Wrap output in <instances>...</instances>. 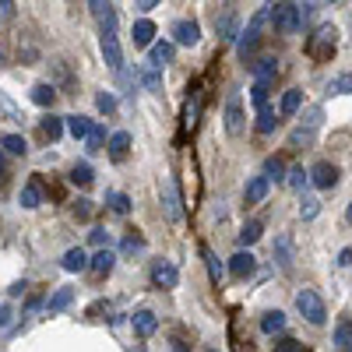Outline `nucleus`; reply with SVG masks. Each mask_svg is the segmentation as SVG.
<instances>
[{
	"mask_svg": "<svg viewBox=\"0 0 352 352\" xmlns=\"http://www.w3.org/2000/svg\"><path fill=\"white\" fill-rule=\"evenodd\" d=\"M335 46H338V28H335L331 21H324V25L314 28V39L307 43V53L317 56V60H331Z\"/></svg>",
	"mask_w": 352,
	"mask_h": 352,
	"instance_id": "1",
	"label": "nucleus"
},
{
	"mask_svg": "<svg viewBox=\"0 0 352 352\" xmlns=\"http://www.w3.org/2000/svg\"><path fill=\"white\" fill-rule=\"evenodd\" d=\"M296 310L303 314V320H310L314 328H324V324H328L324 300H320L314 289H300V292H296Z\"/></svg>",
	"mask_w": 352,
	"mask_h": 352,
	"instance_id": "2",
	"label": "nucleus"
},
{
	"mask_svg": "<svg viewBox=\"0 0 352 352\" xmlns=\"http://www.w3.org/2000/svg\"><path fill=\"white\" fill-rule=\"evenodd\" d=\"M268 11H272V4H268V8H261V11L250 18L247 32H243V36H236V53H240V60H243V64L257 53V43H261V25H264V18H268Z\"/></svg>",
	"mask_w": 352,
	"mask_h": 352,
	"instance_id": "3",
	"label": "nucleus"
},
{
	"mask_svg": "<svg viewBox=\"0 0 352 352\" xmlns=\"http://www.w3.org/2000/svg\"><path fill=\"white\" fill-rule=\"evenodd\" d=\"M159 197H162V212L169 222H180L184 219V201H180V190H176V180L166 176L162 187H159Z\"/></svg>",
	"mask_w": 352,
	"mask_h": 352,
	"instance_id": "4",
	"label": "nucleus"
},
{
	"mask_svg": "<svg viewBox=\"0 0 352 352\" xmlns=\"http://www.w3.org/2000/svg\"><path fill=\"white\" fill-rule=\"evenodd\" d=\"M275 32H300V4H275L268 11Z\"/></svg>",
	"mask_w": 352,
	"mask_h": 352,
	"instance_id": "5",
	"label": "nucleus"
},
{
	"mask_svg": "<svg viewBox=\"0 0 352 352\" xmlns=\"http://www.w3.org/2000/svg\"><path fill=\"white\" fill-rule=\"evenodd\" d=\"M338 166H331V162H317L314 169H307V180L317 187V190H335L338 187Z\"/></svg>",
	"mask_w": 352,
	"mask_h": 352,
	"instance_id": "6",
	"label": "nucleus"
},
{
	"mask_svg": "<svg viewBox=\"0 0 352 352\" xmlns=\"http://www.w3.org/2000/svg\"><path fill=\"white\" fill-rule=\"evenodd\" d=\"M169 36H173V46H197L201 43V25L190 21V18H180V21H173Z\"/></svg>",
	"mask_w": 352,
	"mask_h": 352,
	"instance_id": "7",
	"label": "nucleus"
},
{
	"mask_svg": "<svg viewBox=\"0 0 352 352\" xmlns=\"http://www.w3.org/2000/svg\"><path fill=\"white\" fill-rule=\"evenodd\" d=\"M236 25H240L236 8H222V11L215 14V36H219L222 43H236Z\"/></svg>",
	"mask_w": 352,
	"mask_h": 352,
	"instance_id": "8",
	"label": "nucleus"
},
{
	"mask_svg": "<svg viewBox=\"0 0 352 352\" xmlns=\"http://www.w3.org/2000/svg\"><path fill=\"white\" fill-rule=\"evenodd\" d=\"M152 282L159 289H176V285H180V272H176L173 261H155L152 264Z\"/></svg>",
	"mask_w": 352,
	"mask_h": 352,
	"instance_id": "9",
	"label": "nucleus"
},
{
	"mask_svg": "<svg viewBox=\"0 0 352 352\" xmlns=\"http://www.w3.org/2000/svg\"><path fill=\"white\" fill-rule=\"evenodd\" d=\"M131 328H134V335L148 338V335H155V331H159V317H155L148 307H141V310H134V314H131Z\"/></svg>",
	"mask_w": 352,
	"mask_h": 352,
	"instance_id": "10",
	"label": "nucleus"
},
{
	"mask_svg": "<svg viewBox=\"0 0 352 352\" xmlns=\"http://www.w3.org/2000/svg\"><path fill=\"white\" fill-rule=\"evenodd\" d=\"M229 275H236V278H250L254 272H257V261H254V254L250 250H236L229 257V268H226Z\"/></svg>",
	"mask_w": 352,
	"mask_h": 352,
	"instance_id": "11",
	"label": "nucleus"
},
{
	"mask_svg": "<svg viewBox=\"0 0 352 352\" xmlns=\"http://www.w3.org/2000/svg\"><path fill=\"white\" fill-rule=\"evenodd\" d=\"M226 131H229V138H240V134H243V109H240V96H229V102H226Z\"/></svg>",
	"mask_w": 352,
	"mask_h": 352,
	"instance_id": "12",
	"label": "nucleus"
},
{
	"mask_svg": "<svg viewBox=\"0 0 352 352\" xmlns=\"http://www.w3.org/2000/svg\"><path fill=\"white\" fill-rule=\"evenodd\" d=\"M99 46H102V56H106V67L124 71V50H120V39H116V36H102Z\"/></svg>",
	"mask_w": 352,
	"mask_h": 352,
	"instance_id": "13",
	"label": "nucleus"
},
{
	"mask_svg": "<svg viewBox=\"0 0 352 352\" xmlns=\"http://www.w3.org/2000/svg\"><path fill=\"white\" fill-rule=\"evenodd\" d=\"M275 74H278V56L264 53L261 60L254 64V78H257V85H272V81H275Z\"/></svg>",
	"mask_w": 352,
	"mask_h": 352,
	"instance_id": "14",
	"label": "nucleus"
},
{
	"mask_svg": "<svg viewBox=\"0 0 352 352\" xmlns=\"http://www.w3.org/2000/svg\"><path fill=\"white\" fill-rule=\"evenodd\" d=\"M173 53H176V46H173L169 39H162V43H152V46H148V67L162 71V64H169V60H173Z\"/></svg>",
	"mask_w": 352,
	"mask_h": 352,
	"instance_id": "15",
	"label": "nucleus"
},
{
	"mask_svg": "<svg viewBox=\"0 0 352 352\" xmlns=\"http://www.w3.org/2000/svg\"><path fill=\"white\" fill-rule=\"evenodd\" d=\"M113 264H116V254H113V250H99L96 257H88V272L99 275V278H106V275L113 272Z\"/></svg>",
	"mask_w": 352,
	"mask_h": 352,
	"instance_id": "16",
	"label": "nucleus"
},
{
	"mask_svg": "<svg viewBox=\"0 0 352 352\" xmlns=\"http://www.w3.org/2000/svg\"><path fill=\"white\" fill-rule=\"evenodd\" d=\"M131 39H134V46H152L155 43V25L148 18H138L134 28H131Z\"/></svg>",
	"mask_w": 352,
	"mask_h": 352,
	"instance_id": "17",
	"label": "nucleus"
},
{
	"mask_svg": "<svg viewBox=\"0 0 352 352\" xmlns=\"http://www.w3.org/2000/svg\"><path fill=\"white\" fill-rule=\"evenodd\" d=\"M127 152H131V134H127V131L109 134V159H113V162H124Z\"/></svg>",
	"mask_w": 352,
	"mask_h": 352,
	"instance_id": "18",
	"label": "nucleus"
},
{
	"mask_svg": "<svg viewBox=\"0 0 352 352\" xmlns=\"http://www.w3.org/2000/svg\"><path fill=\"white\" fill-rule=\"evenodd\" d=\"M39 201H43V190H39V180L32 176V180H28L25 187H21V194H18V204L25 212H32V208H39Z\"/></svg>",
	"mask_w": 352,
	"mask_h": 352,
	"instance_id": "19",
	"label": "nucleus"
},
{
	"mask_svg": "<svg viewBox=\"0 0 352 352\" xmlns=\"http://www.w3.org/2000/svg\"><path fill=\"white\" fill-rule=\"evenodd\" d=\"M92 14L102 25V36H116V8L113 4H92Z\"/></svg>",
	"mask_w": 352,
	"mask_h": 352,
	"instance_id": "20",
	"label": "nucleus"
},
{
	"mask_svg": "<svg viewBox=\"0 0 352 352\" xmlns=\"http://www.w3.org/2000/svg\"><path fill=\"white\" fill-rule=\"evenodd\" d=\"M64 131L74 138V141H85L88 138V131H92V120H88V116H64Z\"/></svg>",
	"mask_w": 352,
	"mask_h": 352,
	"instance_id": "21",
	"label": "nucleus"
},
{
	"mask_svg": "<svg viewBox=\"0 0 352 352\" xmlns=\"http://www.w3.org/2000/svg\"><path fill=\"white\" fill-rule=\"evenodd\" d=\"M268 180H264V176H254V180H247V187H243V201L247 204H257V201H264L268 197Z\"/></svg>",
	"mask_w": 352,
	"mask_h": 352,
	"instance_id": "22",
	"label": "nucleus"
},
{
	"mask_svg": "<svg viewBox=\"0 0 352 352\" xmlns=\"http://www.w3.org/2000/svg\"><path fill=\"white\" fill-rule=\"evenodd\" d=\"M71 300H74V289H71V285L56 289L53 296L46 300V314H60V310H67V307H71Z\"/></svg>",
	"mask_w": 352,
	"mask_h": 352,
	"instance_id": "23",
	"label": "nucleus"
},
{
	"mask_svg": "<svg viewBox=\"0 0 352 352\" xmlns=\"http://www.w3.org/2000/svg\"><path fill=\"white\" fill-rule=\"evenodd\" d=\"M261 331L264 335H282L285 331V314L282 310H268L261 317Z\"/></svg>",
	"mask_w": 352,
	"mask_h": 352,
	"instance_id": "24",
	"label": "nucleus"
},
{
	"mask_svg": "<svg viewBox=\"0 0 352 352\" xmlns=\"http://www.w3.org/2000/svg\"><path fill=\"white\" fill-rule=\"evenodd\" d=\"M60 264H64V272H85V268H88V254H85L81 247H71V250L60 257Z\"/></svg>",
	"mask_w": 352,
	"mask_h": 352,
	"instance_id": "25",
	"label": "nucleus"
},
{
	"mask_svg": "<svg viewBox=\"0 0 352 352\" xmlns=\"http://www.w3.org/2000/svg\"><path fill=\"white\" fill-rule=\"evenodd\" d=\"M257 134H275V127H278V113L272 109V106H264V109H257Z\"/></svg>",
	"mask_w": 352,
	"mask_h": 352,
	"instance_id": "26",
	"label": "nucleus"
},
{
	"mask_svg": "<svg viewBox=\"0 0 352 352\" xmlns=\"http://www.w3.org/2000/svg\"><path fill=\"white\" fill-rule=\"evenodd\" d=\"M92 180H96V173H92L88 162H74L71 166V184L74 187H92Z\"/></svg>",
	"mask_w": 352,
	"mask_h": 352,
	"instance_id": "27",
	"label": "nucleus"
},
{
	"mask_svg": "<svg viewBox=\"0 0 352 352\" xmlns=\"http://www.w3.org/2000/svg\"><path fill=\"white\" fill-rule=\"evenodd\" d=\"M0 148H4V155L11 152V155H25L28 152V141L21 138V134H4L0 138Z\"/></svg>",
	"mask_w": 352,
	"mask_h": 352,
	"instance_id": "28",
	"label": "nucleus"
},
{
	"mask_svg": "<svg viewBox=\"0 0 352 352\" xmlns=\"http://www.w3.org/2000/svg\"><path fill=\"white\" fill-rule=\"evenodd\" d=\"M261 232H264V226H261L257 219H250V222H243V229H240V236H236V240H240L243 247H254V243L261 240Z\"/></svg>",
	"mask_w": 352,
	"mask_h": 352,
	"instance_id": "29",
	"label": "nucleus"
},
{
	"mask_svg": "<svg viewBox=\"0 0 352 352\" xmlns=\"http://www.w3.org/2000/svg\"><path fill=\"white\" fill-rule=\"evenodd\" d=\"M106 208H113L116 215H127L131 212V197L120 190H106Z\"/></svg>",
	"mask_w": 352,
	"mask_h": 352,
	"instance_id": "30",
	"label": "nucleus"
},
{
	"mask_svg": "<svg viewBox=\"0 0 352 352\" xmlns=\"http://www.w3.org/2000/svg\"><path fill=\"white\" fill-rule=\"evenodd\" d=\"M335 349L352 352V320H338V328H335Z\"/></svg>",
	"mask_w": 352,
	"mask_h": 352,
	"instance_id": "31",
	"label": "nucleus"
},
{
	"mask_svg": "<svg viewBox=\"0 0 352 352\" xmlns=\"http://www.w3.org/2000/svg\"><path fill=\"white\" fill-rule=\"evenodd\" d=\"M53 99H56V88L53 85H46V81L32 85V102L36 106H53Z\"/></svg>",
	"mask_w": 352,
	"mask_h": 352,
	"instance_id": "32",
	"label": "nucleus"
},
{
	"mask_svg": "<svg viewBox=\"0 0 352 352\" xmlns=\"http://www.w3.org/2000/svg\"><path fill=\"white\" fill-rule=\"evenodd\" d=\"M39 131L46 134V141H56V138H60V134H64V116H53V113H50V116H46V120L39 124Z\"/></svg>",
	"mask_w": 352,
	"mask_h": 352,
	"instance_id": "33",
	"label": "nucleus"
},
{
	"mask_svg": "<svg viewBox=\"0 0 352 352\" xmlns=\"http://www.w3.org/2000/svg\"><path fill=\"white\" fill-rule=\"evenodd\" d=\"M141 85L148 88V92H162V71H155V67L144 64V67H141Z\"/></svg>",
	"mask_w": 352,
	"mask_h": 352,
	"instance_id": "34",
	"label": "nucleus"
},
{
	"mask_svg": "<svg viewBox=\"0 0 352 352\" xmlns=\"http://www.w3.org/2000/svg\"><path fill=\"white\" fill-rule=\"evenodd\" d=\"M300 106H303V92L300 88H289V92L282 96V113L292 116V113H300Z\"/></svg>",
	"mask_w": 352,
	"mask_h": 352,
	"instance_id": "35",
	"label": "nucleus"
},
{
	"mask_svg": "<svg viewBox=\"0 0 352 352\" xmlns=\"http://www.w3.org/2000/svg\"><path fill=\"white\" fill-rule=\"evenodd\" d=\"M275 261L282 264V268H292V243H289V236L275 240Z\"/></svg>",
	"mask_w": 352,
	"mask_h": 352,
	"instance_id": "36",
	"label": "nucleus"
},
{
	"mask_svg": "<svg viewBox=\"0 0 352 352\" xmlns=\"http://www.w3.org/2000/svg\"><path fill=\"white\" fill-rule=\"evenodd\" d=\"M317 212H320V201H317L314 194H303V197H300V219L310 222V219H317Z\"/></svg>",
	"mask_w": 352,
	"mask_h": 352,
	"instance_id": "37",
	"label": "nucleus"
},
{
	"mask_svg": "<svg viewBox=\"0 0 352 352\" xmlns=\"http://www.w3.org/2000/svg\"><path fill=\"white\" fill-rule=\"evenodd\" d=\"M285 184H289L292 190H307V184H310V180H307V169H303V166H292V169L285 173Z\"/></svg>",
	"mask_w": 352,
	"mask_h": 352,
	"instance_id": "38",
	"label": "nucleus"
},
{
	"mask_svg": "<svg viewBox=\"0 0 352 352\" xmlns=\"http://www.w3.org/2000/svg\"><path fill=\"white\" fill-rule=\"evenodd\" d=\"M352 92V74H338L328 81V96H349Z\"/></svg>",
	"mask_w": 352,
	"mask_h": 352,
	"instance_id": "39",
	"label": "nucleus"
},
{
	"mask_svg": "<svg viewBox=\"0 0 352 352\" xmlns=\"http://www.w3.org/2000/svg\"><path fill=\"white\" fill-rule=\"evenodd\" d=\"M85 144H88V152H99L102 144H106V127H102V124H92V131H88Z\"/></svg>",
	"mask_w": 352,
	"mask_h": 352,
	"instance_id": "40",
	"label": "nucleus"
},
{
	"mask_svg": "<svg viewBox=\"0 0 352 352\" xmlns=\"http://www.w3.org/2000/svg\"><path fill=\"white\" fill-rule=\"evenodd\" d=\"M201 257H204V264H208V275H212V278L219 282V278L226 275V264H222V261H219V257H215V254H212L208 247H204V250H201Z\"/></svg>",
	"mask_w": 352,
	"mask_h": 352,
	"instance_id": "41",
	"label": "nucleus"
},
{
	"mask_svg": "<svg viewBox=\"0 0 352 352\" xmlns=\"http://www.w3.org/2000/svg\"><path fill=\"white\" fill-rule=\"evenodd\" d=\"M268 92H272V85H257V81H254V88H250V106H254V109H264V106H268Z\"/></svg>",
	"mask_w": 352,
	"mask_h": 352,
	"instance_id": "42",
	"label": "nucleus"
},
{
	"mask_svg": "<svg viewBox=\"0 0 352 352\" xmlns=\"http://www.w3.org/2000/svg\"><path fill=\"white\" fill-rule=\"evenodd\" d=\"M261 176H264L268 184H272V180H285V166H282V159H268V162H264V173H261Z\"/></svg>",
	"mask_w": 352,
	"mask_h": 352,
	"instance_id": "43",
	"label": "nucleus"
},
{
	"mask_svg": "<svg viewBox=\"0 0 352 352\" xmlns=\"http://www.w3.org/2000/svg\"><path fill=\"white\" fill-rule=\"evenodd\" d=\"M141 250H144L141 232H127V236H124V254H141Z\"/></svg>",
	"mask_w": 352,
	"mask_h": 352,
	"instance_id": "44",
	"label": "nucleus"
},
{
	"mask_svg": "<svg viewBox=\"0 0 352 352\" xmlns=\"http://www.w3.org/2000/svg\"><path fill=\"white\" fill-rule=\"evenodd\" d=\"M96 106H99V113H116V96L113 92H99L96 96Z\"/></svg>",
	"mask_w": 352,
	"mask_h": 352,
	"instance_id": "45",
	"label": "nucleus"
},
{
	"mask_svg": "<svg viewBox=\"0 0 352 352\" xmlns=\"http://www.w3.org/2000/svg\"><path fill=\"white\" fill-rule=\"evenodd\" d=\"M314 141V131H292V138H289V144H292V148H307V144Z\"/></svg>",
	"mask_w": 352,
	"mask_h": 352,
	"instance_id": "46",
	"label": "nucleus"
},
{
	"mask_svg": "<svg viewBox=\"0 0 352 352\" xmlns=\"http://www.w3.org/2000/svg\"><path fill=\"white\" fill-rule=\"evenodd\" d=\"M275 352H307V349H303L296 338H282V342L275 345Z\"/></svg>",
	"mask_w": 352,
	"mask_h": 352,
	"instance_id": "47",
	"label": "nucleus"
},
{
	"mask_svg": "<svg viewBox=\"0 0 352 352\" xmlns=\"http://www.w3.org/2000/svg\"><path fill=\"white\" fill-rule=\"evenodd\" d=\"M71 208H74V215H78V219H88V215H92V201H85V197H81V201H74V204H71Z\"/></svg>",
	"mask_w": 352,
	"mask_h": 352,
	"instance_id": "48",
	"label": "nucleus"
},
{
	"mask_svg": "<svg viewBox=\"0 0 352 352\" xmlns=\"http://www.w3.org/2000/svg\"><path fill=\"white\" fill-rule=\"evenodd\" d=\"M314 11H317L314 4H300V32H303V28L310 25V18H314Z\"/></svg>",
	"mask_w": 352,
	"mask_h": 352,
	"instance_id": "49",
	"label": "nucleus"
},
{
	"mask_svg": "<svg viewBox=\"0 0 352 352\" xmlns=\"http://www.w3.org/2000/svg\"><path fill=\"white\" fill-rule=\"evenodd\" d=\"M88 240H92V243H96V247H102V243H106V240H109V232H106V229H102V226H96V229H92V232H88Z\"/></svg>",
	"mask_w": 352,
	"mask_h": 352,
	"instance_id": "50",
	"label": "nucleus"
},
{
	"mask_svg": "<svg viewBox=\"0 0 352 352\" xmlns=\"http://www.w3.org/2000/svg\"><path fill=\"white\" fill-rule=\"evenodd\" d=\"M14 14V4L11 0H0V18H11Z\"/></svg>",
	"mask_w": 352,
	"mask_h": 352,
	"instance_id": "51",
	"label": "nucleus"
},
{
	"mask_svg": "<svg viewBox=\"0 0 352 352\" xmlns=\"http://www.w3.org/2000/svg\"><path fill=\"white\" fill-rule=\"evenodd\" d=\"M338 264H342V268H349V264H352V247H345V250L338 254Z\"/></svg>",
	"mask_w": 352,
	"mask_h": 352,
	"instance_id": "52",
	"label": "nucleus"
},
{
	"mask_svg": "<svg viewBox=\"0 0 352 352\" xmlns=\"http://www.w3.org/2000/svg\"><path fill=\"white\" fill-rule=\"evenodd\" d=\"M11 324V307H0V328Z\"/></svg>",
	"mask_w": 352,
	"mask_h": 352,
	"instance_id": "53",
	"label": "nucleus"
},
{
	"mask_svg": "<svg viewBox=\"0 0 352 352\" xmlns=\"http://www.w3.org/2000/svg\"><path fill=\"white\" fill-rule=\"evenodd\" d=\"M134 11H141V14H148V11H155V0H144V4H138Z\"/></svg>",
	"mask_w": 352,
	"mask_h": 352,
	"instance_id": "54",
	"label": "nucleus"
},
{
	"mask_svg": "<svg viewBox=\"0 0 352 352\" xmlns=\"http://www.w3.org/2000/svg\"><path fill=\"white\" fill-rule=\"evenodd\" d=\"M4 169H8V159H4V148H0V176H4Z\"/></svg>",
	"mask_w": 352,
	"mask_h": 352,
	"instance_id": "55",
	"label": "nucleus"
},
{
	"mask_svg": "<svg viewBox=\"0 0 352 352\" xmlns=\"http://www.w3.org/2000/svg\"><path fill=\"white\" fill-rule=\"evenodd\" d=\"M345 222L352 226V201H349V208H345Z\"/></svg>",
	"mask_w": 352,
	"mask_h": 352,
	"instance_id": "56",
	"label": "nucleus"
}]
</instances>
